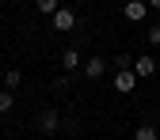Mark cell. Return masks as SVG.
Returning a JSON list of instances; mask_svg holds the SVG:
<instances>
[{
    "label": "cell",
    "mask_w": 160,
    "mask_h": 140,
    "mask_svg": "<svg viewBox=\"0 0 160 140\" xmlns=\"http://www.w3.org/2000/svg\"><path fill=\"white\" fill-rule=\"evenodd\" d=\"M19 84H23V72H19V68H8V72H4V87L12 91V87H19Z\"/></svg>",
    "instance_id": "cell-9"
},
{
    "label": "cell",
    "mask_w": 160,
    "mask_h": 140,
    "mask_svg": "<svg viewBox=\"0 0 160 140\" xmlns=\"http://www.w3.org/2000/svg\"><path fill=\"white\" fill-rule=\"evenodd\" d=\"M12 106H15V95L12 91H0V114H8Z\"/></svg>",
    "instance_id": "cell-11"
},
{
    "label": "cell",
    "mask_w": 160,
    "mask_h": 140,
    "mask_svg": "<svg viewBox=\"0 0 160 140\" xmlns=\"http://www.w3.org/2000/svg\"><path fill=\"white\" fill-rule=\"evenodd\" d=\"M122 15L130 19V23H145V19H149V4H145V0H130V4L122 8Z\"/></svg>",
    "instance_id": "cell-2"
},
{
    "label": "cell",
    "mask_w": 160,
    "mask_h": 140,
    "mask_svg": "<svg viewBox=\"0 0 160 140\" xmlns=\"http://www.w3.org/2000/svg\"><path fill=\"white\" fill-rule=\"evenodd\" d=\"M34 11H38V15H50V19H53L57 11H61V0H38V4H34Z\"/></svg>",
    "instance_id": "cell-8"
},
{
    "label": "cell",
    "mask_w": 160,
    "mask_h": 140,
    "mask_svg": "<svg viewBox=\"0 0 160 140\" xmlns=\"http://www.w3.org/2000/svg\"><path fill=\"white\" fill-rule=\"evenodd\" d=\"M61 129H69V133H76L80 125H76V117H61Z\"/></svg>",
    "instance_id": "cell-13"
},
{
    "label": "cell",
    "mask_w": 160,
    "mask_h": 140,
    "mask_svg": "<svg viewBox=\"0 0 160 140\" xmlns=\"http://www.w3.org/2000/svg\"><path fill=\"white\" fill-rule=\"evenodd\" d=\"M130 72H133L137 79H149V76L156 72V61H152V57H133V65H130Z\"/></svg>",
    "instance_id": "cell-3"
},
{
    "label": "cell",
    "mask_w": 160,
    "mask_h": 140,
    "mask_svg": "<svg viewBox=\"0 0 160 140\" xmlns=\"http://www.w3.org/2000/svg\"><path fill=\"white\" fill-rule=\"evenodd\" d=\"M72 27H76V11L72 8H61L53 15V30H72Z\"/></svg>",
    "instance_id": "cell-5"
},
{
    "label": "cell",
    "mask_w": 160,
    "mask_h": 140,
    "mask_svg": "<svg viewBox=\"0 0 160 140\" xmlns=\"http://www.w3.org/2000/svg\"><path fill=\"white\" fill-rule=\"evenodd\" d=\"M107 72V57H84V76L88 79H99Z\"/></svg>",
    "instance_id": "cell-4"
},
{
    "label": "cell",
    "mask_w": 160,
    "mask_h": 140,
    "mask_svg": "<svg viewBox=\"0 0 160 140\" xmlns=\"http://www.w3.org/2000/svg\"><path fill=\"white\" fill-rule=\"evenodd\" d=\"M145 34H149V42H152V46H160V23H152Z\"/></svg>",
    "instance_id": "cell-12"
},
{
    "label": "cell",
    "mask_w": 160,
    "mask_h": 140,
    "mask_svg": "<svg viewBox=\"0 0 160 140\" xmlns=\"http://www.w3.org/2000/svg\"><path fill=\"white\" fill-rule=\"evenodd\" d=\"M133 140H156V129L152 125H137L133 129Z\"/></svg>",
    "instance_id": "cell-10"
},
{
    "label": "cell",
    "mask_w": 160,
    "mask_h": 140,
    "mask_svg": "<svg viewBox=\"0 0 160 140\" xmlns=\"http://www.w3.org/2000/svg\"><path fill=\"white\" fill-rule=\"evenodd\" d=\"M80 61H84V57H80V49H65V53H61V68H69V72H76Z\"/></svg>",
    "instance_id": "cell-7"
},
{
    "label": "cell",
    "mask_w": 160,
    "mask_h": 140,
    "mask_svg": "<svg viewBox=\"0 0 160 140\" xmlns=\"http://www.w3.org/2000/svg\"><path fill=\"white\" fill-rule=\"evenodd\" d=\"M57 129H61V114H57V110H42V114H38V133L53 136Z\"/></svg>",
    "instance_id": "cell-1"
},
{
    "label": "cell",
    "mask_w": 160,
    "mask_h": 140,
    "mask_svg": "<svg viewBox=\"0 0 160 140\" xmlns=\"http://www.w3.org/2000/svg\"><path fill=\"white\" fill-rule=\"evenodd\" d=\"M133 87H137V76H133L130 68H126V72H114V91H122V95H130Z\"/></svg>",
    "instance_id": "cell-6"
}]
</instances>
